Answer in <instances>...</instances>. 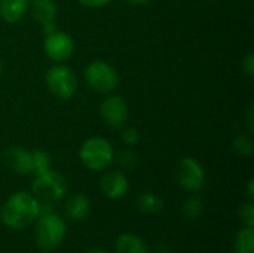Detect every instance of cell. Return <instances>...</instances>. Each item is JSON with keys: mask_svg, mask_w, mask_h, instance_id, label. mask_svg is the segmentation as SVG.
I'll list each match as a JSON object with an SVG mask.
<instances>
[{"mask_svg": "<svg viewBox=\"0 0 254 253\" xmlns=\"http://www.w3.org/2000/svg\"><path fill=\"white\" fill-rule=\"evenodd\" d=\"M31 15L42 25L55 22V18H57V4L54 3V0H33Z\"/></svg>", "mask_w": 254, "mask_h": 253, "instance_id": "obj_14", "label": "cell"}, {"mask_svg": "<svg viewBox=\"0 0 254 253\" xmlns=\"http://www.w3.org/2000/svg\"><path fill=\"white\" fill-rule=\"evenodd\" d=\"M240 219L244 227L254 228V204L253 201H249L240 207Z\"/></svg>", "mask_w": 254, "mask_h": 253, "instance_id": "obj_21", "label": "cell"}, {"mask_svg": "<svg viewBox=\"0 0 254 253\" xmlns=\"http://www.w3.org/2000/svg\"><path fill=\"white\" fill-rule=\"evenodd\" d=\"M85 81L95 92L109 94L118 88L119 73L106 61H92L85 69Z\"/></svg>", "mask_w": 254, "mask_h": 253, "instance_id": "obj_6", "label": "cell"}, {"mask_svg": "<svg viewBox=\"0 0 254 253\" xmlns=\"http://www.w3.org/2000/svg\"><path fill=\"white\" fill-rule=\"evenodd\" d=\"M137 204H138V209L141 210V213H144V215H156V213L162 212V209H164V200L153 192L141 194Z\"/></svg>", "mask_w": 254, "mask_h": 253, "instance_id": "obj_16", "label": "cell"}, {"mask_svg": "<svg viewBox=\"0 0 254 253\" xmlns=\"http://www.w3.org/2000/svg\"><path fill=\"white\" fill-rule=\"evenodd\" d=\"M1 72H3V64H1V61H0V76H1Z\"/></svg>", "mask_w": 254, "mask_h": 253, "instance_id": "obj_30", "label": "cell"}, {"mask_svg": "<svg viewBox=\"0 0 254 253\" xmlns=\"http://www.w3.org/2000/svg\"><path fill=\"white\" fill-rule=\"evenodd\" d=\"M100 186H101L103 194H104L107 198H110V200L124 198V197L128 194V191H129L128 177H127L122 171H118V170L107 171V173L101 177Z\"/></svg>", "mask_w": 254, "mask_h": 253, "instance_id": "obj_11", "label": "cell"}, {"mask_svg": "<svg viewBox=\"0 0 254 253\" xmlns=\"http://www.w3.org/2000/svg\"><path fill=\"white\" fill-rule=\"evenodd\" d=\"M31 158H33V173H42L51 169V155L42 149H34L31 151Z\"/></svg>", "mask_w": 254, "mask_h": 253, "instance_id": "obj_18", "label": "cell"}, {"mask_svg": "<svg viewBox=\"0 0 254 253\" xmlns=\"http://www.w3.org/2000/svg\"><path fill=\"white\" fill-rule=\"evenodd\" d=\"M247 195H249V201H253L254 200V180L250 179L249 180V185H247Z\"/></svg>", "mask_w": 254, "mask_h": 253, "instance_id": "obj_26", "label": "cell"}, {"mask_svg": "<svg viewBox=\"0 0 254 253\" xmlns=\"http://www.w3.org/2000/svg\"><path fill=\"white\" fill-rule=\"evenodd\" d=\"M121 139H122V142H124L125 145L134 146V145H137L138 140H140V133H138V130L134 128V127H125V128L122 130V133H121Z\"/></svg>", "mask_w": 254, "mask_h": 253, "instance_id": "obj_22", "label": "cell"}, {"mask_svg": "<svg viewBox=\"0 0 254 253\" xmlns=\"http://www.w3.org/2000/svg\"><path fill=\"white\" fill-rule=\"evenodd\" d=\"M79 158L88 170L101 171L109 169L115 161V151L107 139L89 137L82 143Z\"/></svg>", "mask_w": 254, "mask_h": 253, "instance_id": "obj_4", "label": "cell"}, {"mask_svg": "<svg viewBox=\"0 0 254 253\" xmlns=\"http://www.w3.org/2000/svg\"><path fill=\"white\" fill-rule=\"evenodd\" d=\"M128 4H132V6H144L147 3H150L152 0H125Z\"/></svg>", "mask_w": 254, "mask_h": 253, "instance_id": "obj_27", "label": "cell"}, {"mask_svg": "<svg viewBox=\"0 0 254 253\" xmlns=\"http://www.w3.org/2000/svg\"><path fill=\"white\" fill-rule=\"evenodd\" d=\"M176 180L188 192H198L205 185V171L202 164L193 157H185L177 163Z\"/></svg>", "mask_w": 254, "mask_h": 253, "instance_id": "obj_7", "label": "cell"}, {"mask_svg": "<svg viewBox=\"0 0 254 253\" xmlns=\"http://www.w3.org/2000/svg\"><path fill=\"white\" fill-rule=\"evenodd\" d=\"M48 91L58 100H71L77 91V78L65 64H55L48 69L45 76Z\"/></svg>", "mask_w": 254, "mask_h": 253, "instance_id": "obj_5", "label": "cell"}, {"mask_svg": "<svg viewBox=\"0 0 254 253\" xmlns=\"http://www.w3.org/2000/svg\"><path fill=\"white\" fill-rule=\"evenodd\" d=\"M234 253H254V228L244 227L235 237Z\"/></svg>", "mask_w": 254, "mask_h": 253, "instance_id": "obj_17", "label": "cell"}, {"mask_svg": "<svg viewBox=\"0 0 254 253\" xmlns=\"http://www.w3.org/2000/svg\"><path fill=\"white\" fill-rule=\"evenodd\" d=\"M65 192H67L65 179L52 169L37 173L31 185V194L39 201L42 210H51V207L55 203L64 198Z\"/></svg>", "mask_w": 254, "mask_h": 253, "instance_id": "obj_3", "label": "cell"}, {"mask_svg": "<svg viewBox=\"0 0 254 253\" xmlns=\"http://www.w3.org/2000/svg\"><path fill=\"white\" fill-rule=\"evenodd\" d=\"M40 212V204L34 195L27 191H19L4 201L0 210V218L7 228L24 230L37 219Z\"/></svg>", "mask_w": 254, "mask_h": 253, "instance_id": "obj_1", "label": "cell"}, {"mask_svg": "<svg viewBox=\"0 0 254 253\" xmlns=\"http://www.w3.org/2000/svg\"><path fill=\"white\" fill-rule=\"evenodd\" d=\"M28 9V0H0V16L9 24H15L24 18Z\"/></svg>", "mask_w": 254, "mask_h": 253, "instance_id": "obj_13", "label": "cell"}, {"mask_svg": "<svg viewBox=\"0 0 254 253\" xmlns=\"http://www.w3.org/2000/svg\"><path fill=\"white\" fill-rule=\"evenodd\" d=\"M100 115L109 127L121 128L128 121V106L122 97L109 95L100 104Z\"/></svg>", "mask_w": 254, "mask_h": 253, "instance_id": "obj_9", "label": "cell"}, {"mask_svg": "<svg viewBox=\"0 0 254 253\" xmlns=\"http://www.w3.org/2000/svg\"><path fill=\"white\" fill-rule=\"evenodd\" d=\"M243 72L249 76V78H253L254 76V55L250 52L247 54L244 58H243Z\"/></svg>", "mask_w": 254, "mask_h": 253, "instance_id": "obj_24", "label": "cell"}, {"mask_svg": "<svg viewBox=\"0 0 254 253\" xmlns=\"http://www.w3.org/2000/svg\"><path fill=\"white\" fill-rule=\"evenodd\" d=\"M83 253H110L107 252V251H104V249H89V251H86V252Z\"/></svg>", "mask_w": 254, "mask_h": 253, "instance_id": "obj_29", "label": "cell"}, {"mask_svg": "<svg viewBox=\"0 0 254 253\" xmlns=\"http://www.w3.org/2000/svg\"><path fill=\"white\" fill-rule=\"evenodd\" d=\"M43 49L49 60L55 63H63L73 55L74 42L68 33L55 30L46 34V39L43 42Z\"/></svg>", "mask_w": 254, "mask_h": 253, "instance_id": "obj_8", "label": "cell"}, {"mask_svg": "<svg viewBox=\"0 0 254 253\" xmlns=\"http://www.w3.org/2000/svg\"><path fill=\"white\" fill-rule=\"evenodd\" d=\"M247 124H249V130H250V131H253V130H254L253 107H250V110H249V115H247Z\"/></svg>", "mask_w": 254, "mask_h": 253, "instance_id": "obj_28", "label": "cell"}, {"mask_svg": "<svg viewBox=\"0 0 254 253\" xmlns=\"http://www.w3.org/2000/svg\"><path fill=\"white\" fill-rule=\"evenodd\" d=\"M204 212V204L202 200L198 197H190L186 200L185 206H183V213L189 218V219H198Z\"/></svg>", "mask_w": 254, "mask_h": 253, "instance_id": "obj_20", "label": "cell"}, {"mask_svg": "<svg viewBox=\"0 0 254 253\" xmlns=\"http://www.w3.org/2000/svg\"><path fill=\"white\" fill-rule=\"evenodd\" d=\"M232 149L238 157H252L254 151L253 140L247 136H238L234 142H232Z\"/></svg>", "mask_w": 254, "mask_h": 253, "instance_id": "obj_19", "label": "cell"}, {"mask_svg": "<svg viewBox=\"0 0 254 253\" xmlns=\"http://www.w3.org/2000/svg\"><path fill=\"white\" fill-rule=\"evenodd\" d=\"M67 236V224L52 210H42L34 221V239L42 252L57 251Z\"/></svg>", "mask_w": 254, "mask_h": 253, "instance_id": "obj_2", "label": "cell"}, {"mask_svg": "<svg viewBox=\"0 0 254 253\" xmlns=\"http://www.w3.org/2000/svg\"><path fill=\"white\" fill-rule=\"evenodd\" d=\"M77 1L86 7H101V6L109 4L112 0H77Z\"/></svg>", "mask_w": 254, "mask_h": 253, "instance_id": "obj_25", "label": "cell"}, {"mask_svg": "<svg viewBox=\"0 0 254 253\" xmlns=\"http://www.w3.org/2000/svg\"><path fill=\"white\" fill-rule=\"evenodd\" d=\"M116 253H149V248L138 236L125 233L116 240Z\"/></svg>", "mask_w": 254, "mask_h": 253, "instance_id": "obj_15", "label": "cell"}, {"mask_svg": "<svg viewBox=\"0 0 254 253\" xmlns=\"http://www.w3.org/2000/svg\"><path fill=\"white\" fill-rule=\"evenodd\" d=\"M91 212V201L85 194H74L65 201V215L70 221H83Z\"/></svg>", "mask_w": 254, "mask_h": 253, "instance_id": "obj_12", "label": "cell"}, {"mask_svg": "<svg viewBox=\"0 0 254 253\" xmlns=\"http://www.w3.org/2000/svg\"><path fill=\"white\" fill-rule=\"evenodd\" d=\"M118 163H119L121 167L129 170V169H132L137 164V157L131 151H124V152H121L118 155Z\"/></svg>", "mask_w": 254, "mask_h": 253, "instance_id": "obj_23", "label": "cell"}, {"mask_svg": "<svg viewBox=\"0 0 254 253\" xmlns=\"http://www.w3.org/2000/svg\"><path fill=\"white\" fill-rule=\"evenodd\" d=\"M3 161L10 169V171L16 173L19 176H27V174L33 173L31 152H28L24 148L9 146L3 154Z\"/></svg>", "mask_w": 254, "mask_h": 253, "instance_id": "obj_10", "label": "cell"}]
</instances>
